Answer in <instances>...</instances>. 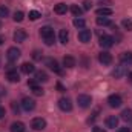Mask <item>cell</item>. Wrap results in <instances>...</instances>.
Wrapping results in <instances>:
<instances>
[{
  "label": "cell",
  "instance_id": "obj_1",
  "mask_svg": "<svg viewBox=\"0 0 132 132\" xmlns=\"http://www.w3.org/2000/svg\"><path fill=\"white\" fill-rule=\"evenodd\" d=\"M31 128H32L34 131H42V129H45V128H46V120L42 118V117L34 118L32 121H31Z\"/></svg>",
  "mask_w": 132,
  "mask_h": 132
},
{
  "label": "cell",
  "instance_id": "obj_2",
  "mask_svg": "<svg viewBox=\"0 0 132 132\" xmlns=\"http://www.w3.org/2000/svg\"><path fill=\"white\" fill-rule=\"evenodd\" d=\"M77 103H78V106L80 108H89L91 106V103H92V98L89 97V95H86V94H81V95H78L77 97Z\"/></svg>",
  "mask_w": 132,
  "mask_h": 132
},
{
  "label": "cell",
  "instance_id": "obj_3",
  "mask_svg": "<svg viewBox=\"0 0 132 132\" xmlns=\"http://www.w3.org/2000/svg\"><path fill=\"white\" fill-rule=\"evenodd\" d=\"M22 109L23 111H26V112H31L35 109V101L32 98H29V97H25V98L22 100Z\"/></svg>",
  "mask_w": 132,
  "mask_h": 132
},
{
  "label": "cell",
  "instance_id": "obj_4",
  "mask_svg": "<svg viewBox=\"0 0 132 132\" xmlns=\"http://www.w3.org/2000/svg\"><path fill=\"white\" fill-rule=\"evenodd\" d=\"M45 63H46V66H48L51 71H54L55 74L62 75V72H63V71H62V68L59 66V63H57L55 60H52V59H46V60H45Z\"/></svg>",
  "mask_w": 132,
  "mask_h": 132
},
{
  "label": "cell",
  "instance_id": "obj_5",
  "mask_svg": "<svg viewBox=\"0 0 132 132\" xmlns=\"http://www.w3.org/2000/svg\"><path fill=\"white\" fill-rule=\"evenodd\" d=\"M20 54H22V52H20V49L12 46V48H9V49H8L6 57H8V60H9V62H15V60L20 57Z\"/></svg>",
  "mask_w": 132,
  "mask_h": 132
},
{
  "label": "cell",
  "instance_id": "obj_6",
  "mask_svg": "<svg viewBox=\"0 0 132 132\" xmlns=\"http://www.w3.org/2000/svg\"><path fill=\"white\" fill-rule=\"evenodd\" d=\"M108 103H109V106H111V108H120V106H121V103H123V100H121L120 95L112 94V95H109Z\"/></svg>",
  "mask_w": 132,
  "mask_h": 132
},
{
  "label": "cell",
  "instance_id": "obj_7",
  "mask_svg": "<svg viewBox=\"0 0 132 132\" xmlns=\"http://www.w3.org/2000/svg\"><path fill=\"white\" fill-rule=\"evenodd\" d=\"M59 108L62 109V111H65V112H71L72 111V103H71V100L69 98H60L59 100Z\"/></svg>",
  "mask_w": 132,
  "mask_h": 132
},
{
  "label": "cell",
  "instance_id": "obj_8",
  "mask_svg": "<svg viewBox=\"0 0 132 132\" xmlns=\"http://www.w3.org/2000/svg\"><path fill=\"white\" fill-rule=\"evenodd\" d=\"M98 62L101 65H111V63H112V55H111L109 52L103 51V52L98 54Z\"/></svg>",
  "mask_w": 132,
  "mask_h": 132
},
{
  "label": "cell",
  "instance_id": "obj_9",
  "mask_svg": "<svg viewBox=\"0 0 132 132\" xmlns=\"http://www.w3.org/2000/svg\"><path fill=\"white\" fill-rule=\"evenodd\" d=\"M91 37H92V32L89 31V29H81L80 32H78V40L80 42H83V43H88V42H91Z\"/></svg>",
  "mask_w": 132,
  "mask_h": 132
},
{
  "label": "cell",
  "instance_id": "obj_10",
  "mask_svg": "<svg viewBox=\"0 0 132 132\" xmlns=\"http://www.w3.org/2000/svg\"><path fill=\"white\" fill-rule=\"evenodd\" d=\"M114 45V38L111 35H101L100 37V46L101 48H111Z\"/></svg>",
  "mask_w": 132,
  "mask_h": 132
},
{
  "label": "cell",
  "instance_id": "obj_11",
  "mask_svg": "<svg viewBox=\"0 0 132 132\" xmlns=\"http://www.w3.org/2000/svg\"><path fill=\"white\" fill-rule=\"evenodd\" d=\"M26 37H28L26 31H23V29H17V31L14 32V42H17V43H23V42L26 40Z\"/></svg>",
  "mask_w": 132,
  "mask_h": 132
},
{
  "label": "cell",
  "instance_id": "obj_12",
  "mask_svg": "<svg viewBox=\"0 0 132 132\" xmlns=\"http://www.w3.org/2000/svg\"><path fill=\"white\" fill-rule=\"evenodd\" d=\"M6 78H8L11 83H19V81H20V75H19L17 71H14V69H9V71L6 72Z\"/></svg>",
  "mask_w": 132,
  "mask_h": 132
},
{
  "label": "cell",
  "instance_id": "obj_13",
  "mask_svg": "<svg viewBox=\"0 0 132 132\" xmlns=\"http://www.w3.org/2000/svg\"><path fill=\"white\" fill-rule=\"evenodd\" d=\"M40 35L43 38H49V37H54V29L51 26H43L40 28Z\"/></svg>",
  "mask_w": 132,
  "mask_h": 132
},
{
  "label": "cell",
  "instance_id": "obj_14",
  "mask_svg": "<svg viewBox=\"0 0 132 132\" xmlns=\"http://www.w3.org/2000/svg\"><path fill=\"white\" fill-rule=\"evenodd\" d=\"M106 126H108V128H111V129H115V128L118 126V118H117L115 115L108 117V118H106Z\"/></svg>",
  "mask_w": 132,
  "mask_h": 132
},
{
  "label": "cell",
  "instance_id": "obj_15",
  "mask_svg": "<svg viewBox=\"0 0 132 132\" xmlns=\"http://www.w3.org/2000/svg\"><path fill=\"white\" fill-rule=\"evenodd\" d=\"M20 69H22L23 74H28V75L35 72V66H34L32 63H23V65L20 66Z\"/></svg>",
  "mask_w": 132,
  "mask_h": 132
},
{
  "label": "cell",
  "instance_id": "obj_16",
  "mask_svg": "<svg viewBox=\"0 0 132 132\" xmlns=\"http://www.w3.org/2000/svg\"><path fill=\"white\" fill-rule=\"evenodd\" d=\"M66 11H68V6H66V3H57V5L54 6V12H55V14H59V15L66 14Z\"/></svg>",
  "mask_w": 132,
  "mask_h": 132
},
{
  "label": "cell",
  "instance_id": "obj_17",
  "mask_svg": "<svg viewBox=\"0 0 132 132\" xmlns=\"http://www.w3.org/2000/svg\"><path fill=\"white\" fill-rule=\"evenodd\" d=\"M11 132H25V125L22 121H14L11 125Z\"/></svg>",
  "mask_w": 132,
  "mask_h": 132
},
{
  "label": "cell",
  "instance_id": "obj_18",
  "mask_svg": "<svg viewBox=\"0 0 132 132\" xmlns=\"http://www.w3.org/2000/svg\"><path fill=\"white\" fill-rule=\"evenodd\" d=\"M97 15L98 17H108V15H112V9L111 8H98L97 9Z\"/></svg>",
  "mask_w": 132,
  "mask_h": 132
},
{
  "label": "cell",
  "instance_id": "obj_19",
  "mask_svg": "<svg viewBox=\"0 0 132 132\" xmlns=\"http://www.w3.org/2000/svg\"><path fill=\"white\" fill-rule=\"evenodd\" d=\"M75 59L74 57H71V55H66L65 59H63V65L66 66V68H74L75 66Z\"/></svg>",
  "mask_w": 132,
  "mask_h": 132
},
{
  "label": "cell",
  "instance_id": "obj_20",
  "mask_svg": "<svg viewBox=\"0 0 132 132\" xmlns=\"http://www.w3.org/2000/svg\"><path fill=\"white\" fill-rule=\"evenodd\" d=\"M35 80L37 81H48L49 78H48V74L45 71H38V72H35Z\"/></svg>",
  "mask_w": 132,
  "mask_h": 132
},
{
  "label": "cell",
  "instance_id": "obj_21",
  "mask_svg": "<svg viewBox=\"0 0 132 132\" xmlns=\"http://www.w3.org/2000/svg\"><path fill=\"white\" fill-rule=\"evenodd\" d=\"M72 23H74V26H75V28H80V29H83V28L86 26V22H85L81 17H75Z\"/></svg>",
  "mask_w": 132,
  "mask_h": 132
},
{
  "label": "cell",
  "instance_id": "obj_22",
  "mask_svg": "<svg viewBox=\"0 0 132 132\" xmlns=\"http://www.w3.org/2000/svg\"><path fill=\"white\" fill-rule=\"evenodd\" d=\"M120 60L123 62V63H132V52H123L121 55H120Z\"/></svg>",
  "mask_w": 132,
  "mask_h": 132
},
{
  "label": "cell",
  "instance_id": "obj_23",
  "mask_svg": "<svg viewBox=\"0 0 132 132\" xmlns=\"http://www.w3.org/2000/svg\"><path fill=\"white\" fill-rule=\"evenodd\" d=\"M71 12H72L75 17H80V15L83 14V8H80L78 5H72V6H71Z\"/></svg>",
  "mask_w": 132,
  "mask_h": 132
},
{
  "label": "cell",
  "instance_id": "obj_24",
  "mask_svg": "<svg viewBox=\"0 0 132 132\" xmlns=\"http://www.w3.org/2000/svg\"><path fill=\"white\" fill-rule=\"evenodd\" d=\"M121 120H125V121H132V111L131 109H125V111L121 112Z\"/></svg>",
  "mask_w": 132,
  "mask_h": 132
},
{
  "label": "cell",
  "instance_id": "obj_25",
  "mask_svg": "<svg viewBox=\"0 0 132 132\" xmlns=\"http://www.w3.org/2000/svg\"><path fill=\"white\" fill-rule=\"evenodd\" d=\"M59 38H60V42H62L63 45H66L68 40H69V34H68V31H66V29H62L60 34H59Z\"/></svg>",
  "mask_w": 132,
  "mask_h": 132
},
{
  "label": "cell",
  "instance_id": "obj_26",
  "mask_svg": "<svg viewBox=\"0 0 132 132\" xmlns=\"http://www.w3.org/2000/svg\"><path fill=\"white\" fill-rule=\"evenodd\" d=\"M97 25L98 26H109L111 25V20L108 17H97Z\"/></svg>",
  "mask_w": 132,
  "mask_h": 132
},
{
  "label": "cell",
  "instance_id": "obj_27",
  "mask_svg": "<svg viewBox=\"0 0 132 132\" xmlns=\"http://www.w3.org/2000/svg\"><path fill=\"white\" fill-rule=\"evenodd\" d=\"M125 66H126V65H120L117 69H115V71H114V75H115L117 78H120V77L125 74V71H126V68H125Z\"/></svg>",
  "mask_w": 132,
  "mask_h": 132
},
{
  "label": "cell",
  "instance_id": "obj_28",
  "mask_svg": "<svg viewBox=\"0 0 132 132\" xmlns=\"http://www.w3.org/2000/svg\"><path fill=\"white\" fill-rule=\"evenodd\" d=\"M12 19H14V22H22V20L25 19V14H23L22 11H15V12H14V17H12Z\"/></svg>",
  "mask_w": 132,
  "mask_h": 132
},
{
  "label": "cell",
  "instance_id": "obj_29",
  "mask_svg": "<svg viewBox=\"0 0 132 132\" xmlns=\"http://www.w3.org/2000/svg\"><path fill=\"white\" fill-rule=\"evenodd\" d=\"M121 25H123V28H125L126 31H132V20H128V19H125V20L121 22Z\"/></svg>",
  "mask_w": 132,
  "mask_h": 132
},
{
  "label": "cell",
  "instance_id": "obj_30",
  "mask_svg": "<svg viewBox=\"0 0 132 132\" xmlns=\"http://www.w3.org/2000/svg\"><path fill=\"white\" fill-rule=\"evenodd\" d=\"M9 15V9L5 5H0V17H8Z\"/></svg>",
  "mask_w": 132,
  "mask_h": 132
},
{
  "label": "cell",
  "instance_id": "obj_31",
  "mask_svg": "<svg viewBox=\"0 0 132 132\" xmlns=\"http://www.w3.org/2000/svg\"><path fill=\"white\" fill-rule=\"evenodd\" d=\"M40 17H42V14L38 11H29V20H37Z\"/></svg>",
  "mask_w": 132,
  "mask_h": 132
},
{
  "label": "cell",
  "instance_id": "obj_32",
  "mask_svg": "<svg viewBox=\"0 0 132 132\" xmlns=\"http://www.w3.org/2000/svg\"><path fill=\"white\" fill-rule=\"evenodd\" d=\"M34 92V95H43V89L40 88V86H34V88H31Z\"/></svg>",
  "mask_w": 132,
  "mask_h": 132
},
{
  "label": "cell",
  "instance_id": "obj_33",
  "mask_svg": "<svg viewBox=\"0 0 132 132\" xmlns=\"http://www.w3.org/2000/svg\"><path fill=\"white\" fill-rule=\"evenodd\" d=\"M92 8V3L89 2V0H86V2H83V9L85 11H88V9H91Z\"/></svg>",
  "mask_w": 132,
  "mask_h": 132
},
{
  "label": "cell",
  "instance_id": "obj_34",
  "mask_svg": "<svg viewBox=\"0 0 132 132\" xmlns=\"http://www.w3.org/2000/svg\"><path fill=\"white\" fill-rule=\"evenodd\" d=\"M45 43H46L48 46H51V45H54V37H49V38H45Z\"/></svg>",
  "mask_w": 132,
  "mask_h": 132
},
{
  "label": "cell",
  "instance_id": "obj_35",
  "mask_svg": "<svg viewBox=\"0 0 132 132\" xmlns=\"http://www.w3.org/2000/svg\"><path fill=\"white\" fill-rule=\"evenodd\" d=\"M32 57H34V60H42V55H40V52H38V51H34Z\"/></svg>",
  "mask_w": 132,
  "mask_h": 132
},
{
  "label": "cell",
  "instance_id": "obj_36",
  "mask_svg": "<svg viewBox=\"0 0 132 132\" xmlns=\"http://www.w3.org/2000/svg\"><path fill=\"white\" fill-rule=\"evenodd\" d=\"M92 132H106L103 128H100V126H94L92 128Z\"/></svg>",
  "mask_w": 132,
  "mask_h": 132
},
{
  "label": "cell",
  "instance_id": "obj_37",
  "mask_svg": "<svg viewBox=\"0 0 132 132\" xmlns=\"http://www.w3.org/2000/svg\"><path fill=\"white\" fill-rule=\"evenodd\" d=\"M117 132H131V129H129V128H120Z\"/></svg>",
  "mask_w": 132,
  "mask_h": 132
},
{
  "label": "cell",
  "instance_id": "obj_38",
  "mask_svg": "<svg viewBox=\"0 0 132 132\" xmlns=\"http://www.w3.org/2000/svg\"><path fill=\"white\" fill-rule=\"evenodd\" d=\"M3 117H5V109L0 106V118H3Z\"/></svg>",
  "mask_w": 132,
  "mask_h": 132
},
{
  "label": "cell",
  "instance_id": "obj_39",
  "mask_svg": "<svg viewBox=\"0 0 132 132\" xmlns=\"http://www.w3.org/2000/svg\"><path fill=\"white\" fill-rule=\"evenodd\" d=\"M12 109H14L15 112H19V106H15V103H14V101H12Z\"/></svg>",
  "mask_w": 132,
  "mask_h": 132
},
{
  "label": "cell",
  "instance_id": "obj_40",
  "mask_svg": "<svg viewBox=\"0 0 132 132\" xmlns=\"http://www.w3.org/2000/svg\"><path fill=\"white\" fill-rule=\"evenodd\" d=\"M57 88H59V89H60V91H62V92H63V91H65V89H63V86H62V85H60V83H57Z\"/></svg>",
  "mask_w": 132,
  "mask_h": 132
},
{
  "label": "cell",
  "instance_id": "obj_41",
  "mask_svg": "<svg viewBox=\"0 0 132 132\" xmlns=\"http://www.w3.org/2000/svg\"><path fill=\"white\" fill-rule=\"evenodd\" d=\"M128 78H129V80L132 81V72H129V75H128Z\"/></svg>",
  "mask_w": 132,
  "mask_h": 132
},
{
  "label": "cell",
  "instance_id": "obj_42",
  "mask_svg": "<svg viewBox=\"0 0 132 132\" xmlns=\"http://www.w3.org/2000/svg\"><path fill=\"white\" fill-rule=\"evenodd\" d=\"M3 42H5V38H3V37H0V45H3Z\"/></svg>",
  "mask_w": 132,
  "mask_h": 132
},
{
  "label": "cell",
  "instance_id": "obj_43",
  "mask_svg": "<svg viewBox=\"0 0 132 132\" xmlns=\"http://www.w3.org/2000/svg\"><path fill=\"white\" fill-rule=\"evenodd\" d=\"M0 28H2V22H0Z\"/></svg>",
  "mask_w": 132,
  "mask_h": 132
}]
</instances>
